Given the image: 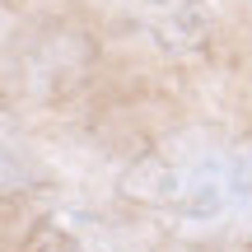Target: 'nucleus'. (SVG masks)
<instances>
[{
  "label": "nucleus",
  "mask_w": 252,
  "mask_h": 252,
  "mask_svg": "<svg viewBox=\"0 0 252 252\" xmlns=\"http://www.w3.org/2000/svg\"><path fill=\"white\" fill-rule=\"evenodd\" d=\"M126 14L163 52H196L210 37L206 0H126Z\"/></svg>",
  "instance_id": "obj_2"
},
{
  "label": "nucleus",
  "mask_w": 252,
  "mask_h": 252,
  "mask_svg": "<svg viewBox=\"0 0 252 252\" xmlns=\"http://www.w3.org/2000/svg\"><path fill=\"white\" fill-rule=\"evenodd\" d=\"M28 252H65L61 238H52V234H37L33 243H28Z\"/></svg>",
  "instance_id": "obj_3"
},
{
  "label": "nucleus",
  "mask_w": 252,
  "mask_h": 252,
  "mask_svg": "<svg viewBox=\"0 0 252 252\" xmlns=\"http://www.w3.org/2000/svg\"><path fill=\"white\" fill-rule=\"evenodd\" d=\"M122 196L191 234L252 238V145L168 140L122 173Z\"/></svg>",
  "instance_id": "obj_1"
}]
</instances>
